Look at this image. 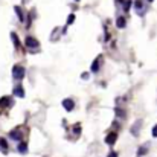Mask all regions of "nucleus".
I'll list each match as a JSON object with an SVG mask.
<instances>
[{
	"label": "nucleus",
	"instance_id": "f257e3e1",
	"mask_svg": "<svg viewBox=\"0 0 157 157\" xmlns=\"http://www.w3.org/2000/svg\"><path fill=\"white\" fill-rule=\"evenodd\" d=\"M25 46L31 51V52H37L38 49H40V43H38V40L37 38H34V37H31V35H28L26 37V40H25Z\"/></svg>",
	"mask_w": 157,
	"mask_h": 157
},
{
	"label": "nucleus",
	"instance_id": "f03ea898",
	"mask_svg": "<svg viewBox=\"0 0 157 157\" xmlns=\"http://www.w3.org/2000/svg\"><path fill=\"white\" fill-rule=\"evenodd\" d=\"M25 73H26V70H25V67H23V66L15 64V66L12 67V76H14V79L21 81V79L25 78Z\"/></svg>",
	"mask_w": 157,
	"mask_h": 157
},
{
	"label": "nucleus",
	"instance_id": "7ed1b4c3",
	"mask_svg": "<svg viewBox=\"0 0 157 157\" xmlns=\"http://www.w3.org/2000/svg\"><path fill=\"white\" fill-rule=\"evenodd\" d=\"M102 63H104V56H102V55H98V56H96V59L92 63V67H90V70H92L93 73L99 72V69H101Z\"/></svg>",
	"mask_w": 157,
	"mask_h": 157
},
{
	"label": "nucleus",
	"instance_id": "20e7f679",
	"mask_svg": "<svg viewBox=\"0 0 157 157\" xmlns=\"http://www.w3.org/2000/svg\"><path fill=\"white\" fill-rule=\"evenodd\" d=\"M140 127H142V119H137L133 125H131V134L134 136V137H137L139 134H140Z\"/></svg>",
	"mask_w": 157,
	"mask_h": 157
},
{
	"label": "nucleus",
	"instance_id": "39448f33",
	"mask_svg": "<svg viewBox=\"0 0 157 157\" xmlns=\"http://www.w3.org/2000/svg\"><path fill=\"white\" fill-rule=\"evenodd\" d=\"M116 139H117V133H116V131H110V133L105 136L104 142L107 144V145L113 147V145H114V142H116Z\"/></svg>",
	"mask_w": 157,
	"mask_h": 157
},
{
	"label": "nucleus",
	"instance_id": "423d86ee",
	"mask_svg": "<svg viewBox=\"0 0 157 157\" xmlns=\"http://www.w3.org/2000/svg\"><path fill=\"white\" fill-rule=\"evenodd\" d=\"M21 136H23V133H21V128L18 127V128H14L11 133H9V137L12 139V140H21Z\"/></svg>",
	"mask_w": 157,
	"mask_h": 157
},
{
	"label": "nucleus",
	"instance_id": "0eeeda50",
	"mask_svg": "<svg viewBox=\"0 0 157 157\" xmlns=\"http://www.w3.org/2000/svg\"><path fill=\"white\" fill-rule=\"evenodd\" d=\"M63 107H64L66 111H73V110H75V101L70 99V98H66V99L63 101Z\"/></svg>",
	"mask_w": 157,
	"mask_h": 157
},
{
	"label": "nucleus",
	"instance_id": "6e6552de",
	"mask_svg": "<svg viewBox=\"0 0 157 157\" xmlns=\"http://www.w3.org/2000/svg\"><path fill=\"white\" fill-rule=\"evenodd\" d=\"M0 151L3 154H8V151H9V147H8V142L5 137H0Z\"/></svg>",
	"mask_w": 157,
	"mask_h": 157
},
{
	"label": "nucleus",
	"instance_id": "1a4fd4ad",
	"mask_svg": "<svg viewBox=\"0 0 157 157\" xmlns=\"http://www.w3.org/2000/svg\"><path fill=\"white\" fill-rule=\"evenodd\" d=\"M14 95L18 96V98H25V89L21 86H15L14 87Z\"/></svg>",
	"mask_w": 157,
	"mask_h": 157
},
{
	"label": "nucleus",
	"instance_id": "9d476101",
	"mask_svg": "<svg viewBox=\"0 0 157 157\" xmlns=\"http://www.w3.org/2000/svg\"><path fill=\"white\" fill-rule=\"evenodd\" d=\"M17 151H18L20 154H26V153H28V144L20 140V144H18V147H17Z\"/></svg>",
	"mask_w": 157,
	"mask_h": 157
},
{
	"label": "nucleus",
	"instance_id": "9b49d317",
	"mask_svg": "<svg viewBox=\"0 0 157 157\" xmlns=\"http://www.w3.org/2000/svg\"><path fill=\"white\" fill-rule=\"evenodd\" d=\"M0 105H2V107H11V105H12V99H11L9 96H3V98L0 99Z\"/></svg>",
	"mask_w": 157,
	"mask_h": 157
},
{
	"label": "nucleus",
	"instance_id": "f8f14e48",
	"mask_svg": "<svg viewBox=\"0 0 157 157\" xmlns=\"http://www.w3.org/2000/svg\"><path fill=\"white\" fill-rule=\"evenodd\" d=\"M116 26H117L119 29H124V28L127 26V21H125V17H117V18H116Z\"/></svg>",
	"mask_w": 157,
	"mask_h": 157
},
{
	"label": "nucleus",
	"instance_id": "ddd939ff",
	"mask_svg": "<svg viewBox=\"0 0 157 157\" xmlns=\"http://www.w3.org/2000/svg\"><path fill=\"white\" fill-rule=\"evenodd\" d=\"M114 111H116V116H117V117H121V119H125V117H127V111H125L124 108L116 107V110H114Z\"/></svg>",
	"mask_w": 157,
	"mask_h": 157
},
{
	"label": "nucleus",
	"instance_id": "4468645a",
	"mask_svg": "<svg viewBox=\"0 0 157 157\" xmlns=\"http://www.w3.org/2000/svg\"><path fill=\"white\" fill-rule=\"evenodd\" d=\"M11 38H12V41H14L15 49H20V41H18V37H17V34H15V32H12V34H11Z\"/></svg>",
	"mask_w": 157,
	"mask_h": 157
},
{
	"label": "nucleus",
	"instance_id": "2eb2a0df",
	"mask_svg": "<svg viewBox=\"0 0 157 157\" xmlns=\"http://www.w3.org/2000/svg\"><path fill=\"white\" fill-rule=\"evenodd\" d=\"M147 151H148V144L145 145V147H140L139 150H137V157H142L147 154Z\"/></svg>",
	"mask_w": 157,
	"mask_h": 157
},
{
	"label": "nucleus",
	"instance_id": "dca6fc26",
	"mask_svg": "<svg viewBox=\"0 0 157 157\" xmlns=\"http://www.w3.org/2000/svg\"><path fill=\"white\" fill-rule=\"evenodd\" d=\"M14 9H15V12H17V15H18L20 21H23V20H25V14H23V11L20 9V6H14Z\"/></svg>",
	"mask_w": 157,
	"mask_h": 157
},
{
	"label": "nucleus",
	"instance_id": "f3484780",
	"mask_svg": "<svg viewBox=\"0 0 157 157\" xmlns=\"http://www.w3.org/2000/svg\"><path fill=\"white\" fill-rule=\"evenodd\" d=\"M122 6H124V11H125V12L130 11V8H131V0H124Z\"/></svg>",
	"mask_w": 157,
	"mask_h": 157
},
{
	"label": "nucleus",
	"instance_id": "a211bd4d",
	"mask_svg": "<svg viewBox=\"0 0 157 157\" xmlns=\"http://www.w3.org/2000/svg\"><path fill=\"white\" fill-rule=\"evenodd\" d=\"M59 31H61L59 28H55V29H53V34H52V37H51L52 41H56V35L59 37Z\"/></svg>",
	"mask_w": 157,
	"mask_h": 157
},
{
	"label": "nucleus",
	"instance_id": "6ab92c4d",
	"mask_svg": "<svg viewBox=\"0 0 157 157\" xmlns=\"http://www.w3.org/2000/svg\"><path fill=\"white\" fill-rule=\"evenodd\" d=\"M142 6H144V2H142V0H136V2H134V8H136V9H137L139 12H140Z\"/></svg>",
	"mask_w": 157,
	"mask_h": 157
},
{
	"label": "nucleus",
	"instance_id": "aec40b11",
	"mask_svg": "<svg viewBox=\"0 0 157 157\" xmlns=\"http://www.w3.org/2000/svg\"><path fill=\"white\" fill-rule=\"evenodd\" d=\"M75 21V14H70L69 17H67V25H72Z\"/></svg>",
	"mask_w": 157,
	"mask_h": 157
},
{
	"label": "nucleus",
	"instance_id": "412c9836",
	"mask_svg": "<svg viewBox=\"0 0 157 157\" xmlns=\"http://www.w3.org/2000/svg\"><path fill=\"white\" fill-rule=\"evenodd\" d=\"M107 157H119V153H116V151H111V153H108V156Z\"/></svg>",
	"mask_w": 157,
	"mask_h": 157
},
{
	"label": "nucleus",
	"instance_id": "4be33fe9",
	"mask_svg": "<svg viewBox=\"0 0 157 157\" xmlns=\"http://www.w3.org/2000/svg\"><path fill=\"white\" fill-rule=\"evenodd\" d=\"M151 133H153V136H154V137H157V124L153 127V131H151Z\"/></svg>",
	"mask_w": 157,
	"mask_h": 157
},
{
	"label": "nucleus",
	"instance_id": "5701e85b",
	"mask_svg": "<svg viewBox=\"0 0 157 157\" xmlns=\"http://www.w3.org/2000/svg\"><path fill=\"white\" fill-rule=\"evenodd\" d=\"M81 76H82V78H84V79H87V78H89V73H82V75H81Z\"/></svg>",
	"mask_w": 157,
	"mask_h": 157
},
{
	"label": "nucleus",
	"instance_id": "b1692460",
	"mask_svg": "<svg viewBox=\"0 0 157 157\" xmlns=\"http://www.w3.org/2000/svg\"><path fill=\"white\" fill-rule=\"evenodd\" d=\"M116 3H121V5H122V3H124V0H116Z\"/></svg>",
	"mask_w": 157,
	"mask_h": 157
},
{
	"label": "nucleus",
	"instance_id": "393cba45",
	"mask_svg": "<svg viewBox=\"0 0 157 157\" xmlns=\"http://www.w3.org/2000/svg\"><path fill=\"white\" fill-rule=\"evenodd\" d=\"M148 2H154V0H148Z\"/></svg>",
	"mask_w": 157,
	"mask_h": 157
},
{
	"label": "nucleus",
	"instance_id": "a878e982",
	"mask_svg": "<svg viewBox=\"0 0 157 157\" xmlns=\"http://www.w3.org/2000/svg\"><path fill=\"white\" fill-rule=\"evenodd\" d=\"M75 2H79V0H75Z\"/></svg>",
	"mask_w": 157,
	"mask_h": 157
}]
</instances>
